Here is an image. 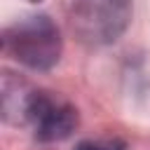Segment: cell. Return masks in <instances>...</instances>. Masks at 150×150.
Segmentation results:
<instances>
[{
  "label": "cell",
  "mask_w": 150,
  "mask_h": 150,
  "mask_svg": "<svg viewBox=\"0 0 150 150\" xmlns=\"http://www.w3.org/2000/svg\"><path fill=\"white\" fill-rule=\"evenodd\" d=\"M5 54L30 70H49L59 63L63 40L47 14H30L5 28Z\"/></svg>",
  "instance_id": "6da1fadb"
},
{
  "label": "cell",
  "mask_w": 150,
  "mask_h": 150,
  "mask_svg": "<svg viewBox=\"0 0 150 150\" xmlns=\"http://www.w3.org/2000/svg\"><path fill=\"white\" fill-rule=\"evenodd\" d=\"M134 14L131 0H75L70 7V28L89 47H105L122 38Z\"/></svg>",
  "instance_id": "7a4b0ae2"
},
{
  "label": "cell",
  "mask_w": 150,
  "mask_h": 150,
  "mask_svg": "<svg viewBox=\"0 0 150 150\" xmlns=\"http://www.w3.org/2000/svg\"><path fill=\"white\" fill-rule=\"evenodd\" d=\"M77 110L68 101L52 96L49 91L35 89L26 110V122L33 129V136L42 143H54L68 138L77 127Z\"/></svg>",
  "instance_id": "3957f363"
},
{
  "label": "cell",
  "mask_w": 150,
  "mask_h": 150,
  "mask_svg": "<svg viewBox=\"0 0 150 150\" xmlns=\"http://www.w3.org/2000/svg\"><path fill=\"white\" fill-rule=\"evenodd\" d=\"M0 98H2V117L9 124H23L26 122V110L30 103V96L35 91V87H30L26 80H21L14 73H5L2 75V89H0Z\"/></svg>",
  "instance_id": "277c9868"
},
{
  "label": "cell",
  "mask_w": 150,
  "mask_h": 150,
  "mask_svg": "<svg viewBox=\"0 0 150 150\" xmlns=\"http://www.w3.org/2000/svg\"><path fill=\"white\" fill-rule=\"evenodd\" d=\"M75 150H127V143L120 138H89V141H80L75 145Z\"/></svg>",
  "instance_id": "5b68a950"
},
{
  "label": "cell",
  "mask_w": 150,
  "mask_h": 150,
  "mask_svg": "<svg viewBox=\"0 0 150 150\" xmlns=\"http://www.w3.org/2000/svg\"><path fill=\"white\" fill-rule=\"evenodd\" d=\"M28 2H40V0H28Z\"/></svg>",
  "instance_id": "8992f818"
}]
</instances>
